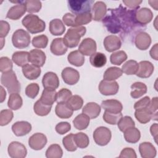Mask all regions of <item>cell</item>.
I'll return each instance as SVG.
<instances>
[{"label": "cell", "mask_w": 158, "mask_h": 158, "mask_svg": "<svg viewBox=\"0 0 158 158\" xmlns=\"http://www.w3.org/2000/svg\"><path fill=\"white\" fill-rule=\"evenodd\" d=\"M22 23L30 33L35 34L44 31L45 22L38 15L29 14L22 19Z\"/></svg>", "instance_id": "1"}, {"label": "cell", "mask_w": 158, "mask_h": 158, "mask_svg": "<svg viewBox=\"0 0 158 158\" xmlns=\"http://www.w3.org/2000/svg\"><path fill=\"white\" fill-rule=\"evenodd\" d=\"M86 28L84 26L69 28L63 38L64 42L67 48H75L79 44L80 38L85 35Z\"/></svg>", "instance_id": "2"}, {"label": "cell", "mask_w": 158, "mask_h": 158, "mask_svg": "<svg viewBox=\"0 0 158 158\" xmlns=\"http://www.w3.org/2000/svg\"><path fill=\"white\" fill-rule=\"evenodd\" d=\"M1 83L2 86L7 88L9 93H19L20 91V82L17 80L15 73L12 70L2 73Z\"/></svg>", "instance_id": "3"}, {"label": "cell", "mask_w": 158, "mask_h": 158, "mask_svg": "<svg viewBox=\"0 0 158 158\" xmlns=\"http://www.w3.org/2000/svg\"><path fill=\"white\" fill-rule=\"evenodd\" d=\"M94 2L93 0H70L68 1V7L73 14L78 15L91 12Z\"/></svg>", "instance_id": "4"}, {"label": "cell", "mask_w": 158, "mask_h": 158, "mask_svg": "<svg viewBox=\"0 0 158 158\" xmlns=\"http://www.w3.org/2000/svg\"><path fill=\"white\" fill-rule=\"evenodd\" d=\"M12 42L13 46L16 48H26L30 43V35L27 31L23 29H18L12 35Z\"/></svg>", "instance_id": "5"}, {"label": "cell", "mask_w": 158, "mask_h": 158, "mask_svg": "<svg viewBox=\"0 0 158 158\" xmlns=\"http://www.w3.org/2000/svg\"><path fill=\"white\" fill-rule=\"evenodd\" d=\"M93 137L98 145L104 146L107 145L111 139V131L107 127H99L94 131Z\"/></svg>", "instance_id": "6"}, {"label": "cell", "mask_w": 158, "mask_h": 158, "mask_svg": "<svg viewBox=\"0 0 158 158\" xmlns=\"http://www.w3.org/2000/svg\"><path fill=\"white\" fill-rule=\"evenodd\" d=\"M9 156L12 158H24L27 154L25 146L20 142L12 141L7 148Z\"/></svg>", "instance_id": "7"}, {"label": "cell", "mask_w": 158, "mask_h": 158, "mask_svg": "<svg viewBox=\"0 0 158 158\" xmlns=\"http://www.w3.org/2000/svg\"><path fill=\"white\" fill-rule=\"evenodd\" d=\"M99 91L104 96L116 94L119 89V85L117 81L102 80L99 85Z\"/></svg>", "instance_id": "8"}, {"label": "cell", "mask_w": 158, "mask_h": 158, "mask_svg": "<svg viewBox=\"0 0 158 158\" xmlns=\"http://www.w3.org/2000/svg\"><path fill=\"white\" fill-rule=\"evenodd\" d=\"M64 81L69 85H73L78 83L80 79V73L75 69L72 67L64 68L61 73Z\"/></svg>", "instance_id": "9"}, {"label": "cell", "mask_w": 158, "mask_h": 158, "mask_svg": "<svg viewBox=\"0 0 158 158\" xmlns=\"http://www.w3.org/2000/svg\"><path fill=\"white\" fill-rule=\"evenodd\" d=\"M47 138L41 133H36L31 135L28 139V145L33 150L42 149L47 143Z\"/></svg>", "instance_id": "10"}, {"label": "cell", "mask_w": 158, "mask_h": 158, "mask_svg": "<svg viewBox=\"0 0 158 158\" xmlns=\"http://www.w3.org/2000/svg\"><path fill=\"white\" fill-rule=\"evenodd\" d=\"M97 45L96 41L91 38H86L82 40L79 45L78 51L84 56H91L96 52Z\"/></svg>", "instance_id": "11"}, {"label": "cell", "mask_w": 158, "mask_h": 158, "mask_svg": "<svg viewBox=\"0 0 158 158\" xmlns=\"http://www.w3.org/2000/svg\"><path fill=\"white\" fill-rule=\"evenodd\" d=\"M42 84L44 89H56L59 86V79L54 72L46 73L42 79Z\"/></svg>", "instance_id": "12"}, {"label": "cell", "mask_w": 158, "mask_h": 158, "mask_svg": "<svg viewBox=\"0 0 158 158\" xmlns=\"http://www.w3.org/2000/svg\"><path fill=\"white\" fill-rule=\"evenodd\" d=\"M151 44L150 35L144 31L139 32L135 38V44L139 50H146Z\"/></svg>", "instance_id": "13"}, {"label": "cell", "mask_w": 158, "mask_h": 158, "mask_svg": "<svg viewBox=\"0 0 158 158\" xmlns=\"http://www.w3.org/2000/svg\"><path fill=\"white\" fill-rule=\"evenodd\" d=\"M92 19L95 21H101L107 14L106 4L102 1H97L93 5L91 9Z\"/></svg>", "instance_id": "14"}, {"label": "cell", "mask_w": 158, "mask_h": 158, "mask_svg": "<svg viewBox=\"0 0 158 158\" xmlns=\"http://www.w3.org/2000/svg\"><path fill=\"white\" fill-rule=\"evenodd\" d=\"M154 70V67L151 62L147 60L141 61L138 64V69L135 75L142 78H149L153 73Z\"/></svg>", "instance_id": "15"}, {"label": "cell", "mask_w": 158, "mask_h": 158, "mask_svg": "<svg viewBox=\"0 0 158 158\" xmlns=\"http://www.w3.org/2000/svg\"><path fill=\"white\" fill-rule=\"evenodd\" d=\"M27 8L25 4V1H23L22 3L17 4L12 7H11L6 15V17L14 20H17L21 18L26 12Z\"/></svg>", "instance_id": "16"}, {"label": "cell", "mask_w": 158, "mask_h": 158, "mask_svg": "<svg viewBox=\"0 0 158 158\" xmlns=\"http://www.w3.org/2000/svg\"><path fill=\"white\" fill-rule=\"evenodd\" d=\"M135 18L139 24L146 25L152 20L153 14L151 9L147 7H143L136 10Z\"/></svg>", "instance_id": "17"}, {"label": "cell", "mask_w": 158, "mask_h": 158, "mask_svg": "<svg viewBox=\"0 0 158 158\" xmlns=\"http://www.w3.org/2000/svg\"><path fill=\"white\" fill-rule=\"evenodd\" d=\"M103 43L106 50L109 52L119 49L122 46V42L118 36L113 35L106 36Z\"/></svg>", "instance_id": "18"}, {"label": "cell", "mask_w": 158, "mask_h": 158, "mask_svg": "<svg viewBox=\"0 0 158 158\" xmlns=\"http://www.w3.org/2000/svg\"><path fill=\"white\" fill-rule=\"evenodd\" d=\"M12 130L15 136H23L31 131V125L27 121H19L12 125Z\"/></svg>", "instance_id": "19"}, {"label": "cell", "mask_w": 158, "mask_h": 158, "mask_svg": "<svg viewBox=\"0 0 158 158\" xmlns=\"http://www.w3.org/2000/svg\"><path fill=\"white\" fill-rule=\"evenodd\" d=\"M46 58L45 53L40 49H34L29 52V62L40 67L44 65L46 62Z\"/></svg>", "instance_id": "20"}, {"label": "cell", "mask_w": 158, "mask_h": 158, "mask_svg": "<svg viewBox=\"0 0 158 158\" xmlns=\"http://www.w3.org/2000/svg\"><path fill=\"white\" fill-rule=\"evenodd\" d=\"M22 72L25 78L33 80L37 79L40 76L41 70L38 66L32 64H27L22 67Z\"/></svg>", "instance_id": "21"}, {"label": "cell", "mask_w": 158, "mask_h": 158, "mask_svg": "<svg viewBox=\"0 0 158 158\" xmlns=\"http://www.w3.org/2000/svg\"><path fill=\"white\" fill-rule=\"evenodd\" d=\"M50 50L51 52L56 56H62L67 51V47L65 44L63 38H57L52 41Z\"/></svg>", "instance_id": "22"}, {"label": "cell", "mask_w": 158, "mask_h": 158, "mask_svg": "<svg viewBox=\"0 0 158 158\" xmlns=\"http://www.w3.org/2000/svg\"><path fill=\"white\" fill-rule=\"evenodd\" d=\"M101 107L106 111L112 113H120L123 109L122 103L116 99H107L102 101Z\"/></svg>", "instance_id": "23"}, {"label": "cell", "mask_w": 158, "mask_h": 158, "mask_svg": "<svg viewBox=\"0 0 158 158\" xmlns=\"http://www.w3.org/2000/svg\"><path fill=\"white\" fill-rule=\"evenodd\" d=\"M139 151L143 158H154L157 154L156 149L150 142L141 143L139 146Z\"/></svg>", "instance_id": "24"}, {"label": "cell", "mask_w": 158, "mask_h": 158, "mask_svg": "<svg viewBox=\"0 0 158 158\" xmlns=\"http://www.w3.org/2000/svg\"><path fill=\"white\" fill-rule=\"evenodd\" d=\"M101 107L96 102H88L82 109V113L88 115L91 119L98 117L101 112Z\"/></svg>", "instance_id": "25"}, {"label": "cell", "mask_w": 158, "mask_h": 158, "mask_svg": "<svg viewBox=\"0 0 158 158\" xmlns=\"http://www.w3.org/2000/svg\"><path fill=\"white\" fill-rule=\"evenodd\" d=\"M56 115L60 118H69L73 115V110L68 106L67 103L60 102L57 103L55 108Z\"/></svg>", "instance_id": "26"}, {"label": "cell", "mask_w": 158, "mask_h": 158, "mask_svg": "<svg viewBox=\"0 0 158 158\" xmlns=\"http://www.w3.org/2000/svg\"><path fill=\"white\" fill-rule=\"evenodd\" d=\"M49 30L52 35L60 36L65 32V27L61 20L54 19L49 22Z\"/></svg>", "instance_id": "27"}, {"label": "cell", "mask_w": 158, "mask_h": 158, "mask_svg": "<svg viewBox=\"0 0 158 158\" xmlns=\"http://www.w3.org/2000/svg\"><path fill=\"white\" fill-rule=\"evenodd\" d=\"M57 92L56 89H44L41 94L40 100L41 102L46 105L52 106L55 101H56Z\"/></svg>", "instance_id": "28"}, {"label": "cell", "mask_w": 158, "mask_h": 158, "mask_svg": "<svg viewBox=\"0 0 158 158\" xmlns=\"http://www.w3.org/2000/svg\"><path fill=\"white\" fill-rule=\"evenodd\" d=\"M131 91L130 93L131 97L133 99H137L147 93V86L146 85L142 82L137 81L133 83L131 85Z\"/></svg>", "instance_id": "29"}, {"label": "cell", "mask_w": 158, "mask_h": 158, "mask_svg": "<svg viewBox=\"0 0 158 158\" xmlns=\"http://www.w3.org/2000/svg\"><path fill=\"white\" fill-rule=\"evenodd\" d=\"M124 138L127 142L129 143H136L141 138L139 130L136 127H131L123 131Z\"/></svg>", "instance_id": "30"}, {"label": "cell", "mask_w": 158, "mask_h": 158, "mask_svg": "<svg viewBox=\"0 0 158 158\" xmlns=\"http://www.w3.org/2000/svg\"><path fill=\"white\" fill-rule=\"evenodd\" d=\"M12 61L19 67H23L29 62V52L27 51H16L12 56Z\"/></svg>", "instance_id": "31"}, {"label": "cell", "mask_w": 158, "mask_h": 158, "mask_svg": "<svg viewBox=\"0 0 158 158\" xmlns=\"http://www.w3.org/2000/svg\"><path fill=\"white\" fill-rule=\"evenodd\" d=\"M68 62L76 67H81L84 64L85 57L79 51H73L70 52L67 56Z\"/></svg>", "instance_id": "32"}, {"label": "cell", "mask_w": 158, "mask_h": 158, "mask_svg": "<svg viewBox=\"0 0 158 158\" xmlns=\"http://www.w3.org/2000/svg\"><path fill=\"white\" fill-rule=\"evenodd\" d=\"M90 118L86 114L82 113L78 115L73 120L74 127L79 130H83L87 128L89 126Z\"/></svg>", "instance_id": "33"}, {"label": "cell", "mask_w": 158, "mask_h": 158, "mask_svg": "<svg viewBox=\"0 0 158 158\" xmlns=\"http://www.w3.org/2000/svg\"><path fill=\"white\" fill-rule=\"evenodd\" d=\"M135 117L136 120L142 124H146L152 119V114L148 107L135 110Z\"/></svg>", "instance_id": "34"}, {"label": "cell", "mask_w": 158, "mask_h": 158, "mask_svg": "<svg viewBox=\"0 0 158 158\" xmlns=\"http://www.w3.org/2000/svg\"><path fill=\"white\" fill-rule=\"evenodd\" d=\"M89 62L92 66L100 68L104 66L107 62V57L102 52H95L90 56Z\"/></svg>", "instance_id": "35"}, {"label": "cell", "mask_w": 158, "mask_h": 158, "mask_svg": "<svg viewBox=\"0 0 158 158\" xmlns=\"http://www.w3.org/2000/svg\"><path fill=\"white\" fill-rule=\"evenodd\" d=\"M123 72L121 69L117 67H111L104 72L103 75L104 80L108 81H114L122 75Z\"/></svg>", "instance_id": "36"}, {"label": "cell", "mask_w": 158, "mask_h": 158, "mask_svg": "<svg viewBox=\"0 0 158 158\" xmlns=\"http://www.w3.org/2000/svg\"><path fill=\"white\" fill-rule=\"evenodd\" d=\"M23 104V100L21 96L17 93H11L7 102L8 107L14 110L19 109Z\"/></svg>", "instance_id": "37"}, {"label": "cell", "mask_w": 158, "mask_h": 158, "mask_svg": "<svg viewBox=\"0 0 158 158\" xmlns=\"http://www.w3.org/2000/svg\"><path fill=\"white\" fill-rule=\"evenodd\" d=\"M52 106L46 105L38 100L33 106V110L35 113L39 116H46L49 114L51 110Z\"/></svg>", "instance_id": "38"}, {"label": "cell", "mask_w": 158, "mask_h": 158, "mask_svg": "<svg viewBox=\"0 0 158 158\" xmlns=\"http://www.w3.org/2000/svg\"><path fill=\"white\" fill-rule=\"evenodd\" d=\"M62 155L63 151L57 144L50 145L46 151V157L47 158H61Z\"/></svg>", "instance_id": "39"}, {"label": "cell", "mask_w": 158, "mask_h": 158, "mask_svg": "<svg viewBox=\"0 0 158 158\" xmlns=\"http://www.w3.org/2000/svg\"><path fill=\"white\" fill-rule=\"evenodd\" d=\"M121 69L127 75H135L138 69V63L136 60H129L123 64Z\"/></svg>", "instance_id": "40"}, {"label": "cell", "mask_w": 158, "mask_h": 158, "mask_svg": "<svg viewBox=\"0 0 158 158\" xmlns=\"http://www.w3.org/2000/svg\"><path fill=\"white\" fill-rule=\"evenodd\" d=\"M73 139L77 146L79 148H86L89 145V138L85 133L83 132H79L74 135Z\"/></svg>", "instance_id": "41"}, {"label": "cell", "mask_w": 158, "mask_h": 158, "mask_svg": "<svg viewBox=\"0 0 158 158\" xmlns=\"http://www.w3.org/2000/svg\"><path fill=\"white\" fill-rule=\"evenodd\" d=\"M127 59V54L123 51L114 52L110 56V62L116 65H120Z\"/></svg>", "instance_id": "42"}, {"label": "cell", "mask_w": 158, "mask_h": 158, "mask_svg": "<svg viewBox=\"0 0 158 158\" xmlns=\"http://www.w3.org/2000/svg\"><path fill=\"white\" fill-rule=\"evenodd\" d=\"M122 117L123 115L121 112L115 114L105 110L102 118L105 122L110 125H116Z\"/></svg>", "instance_id": "43"}, {"label": "cell", "mask_w": 158, "mask_h": 158, "mask_svg": "<svg viewBox=\"0 0 158 158\" xmlns=\"http://www.w3.org/2000/svg\"><path fill=\"white\" fill-rule=\"evenodd\" d=\"M117 126L120 131L123 132L128 128L134 127L135 126V123L131 117L127 115L122 117L120 119V120L117 123Z\"/></svg>", "instance_id": "44"}, {"label": "cell", "mask_w": 158, "mask_h": 158, "mask_svg": "<svg viewBox=\"0 0 158 158\" xmlns=\"http://www.w3.org/2000/svg\"><path fill=\"white\" fill-rule=\"evenodd\" d=\"M66 103L73 110H78L82 107L83 99L78 95H73L70 97Z\"/></svg>", "instance_id": "45"}, {"label": "cell", "mask_w": 158, "mask_h": 158, "mask_svg": "<svg viewBox=\"0 0 158 158\" xmlns=\"http://www.w3.org/2000/svg\"><path fill=\"white\" fill-rule=\"evenodd\" d=\"M74 135L72 133L69 134L62 139V144L65 149L70 152H73L77 150V146L74 141Z\"/></svg>", "instance_id": "46"}, {"label": "cell", "mask_w": 158, "mask_h": 158, "mask_svg": "<svg viewBox=\"0 0 158 158\" xmlns=\"http://www.w3.org/2000/svg\"><path fill=\"white\" fill-rule=\"evenodd\" d=\"M75 15V24L77 27L88 24L91 22L93 19L91 12H86Z\"/></svg>", "instance_id": "47"}, {"label": "cell", "mask_w": 158, "mask_h": 158, "mask_svg": "<svg viewBox=\"0 0 158 158\" xmlns=\"http://www.w3.org/2000/svg\"><path fill=\"white\" fill-rule=\"evenodd\" d=\"M25 4L27 8V12L28 13L38 12L41 9V2L36 0H28L25 1Z\"/></svg>", "instance_id": "48"}, {"label": "cell", "mask_w": 158, "mask_h": 158, "mask_svg": "<svg viewBox=\"0 0 158 158\" xmlns=\"http://www.w3.org/2000/svg\"><path fill=\"white\" fill-rule=\"evenodd\" d=\"M31 43L36 48H45L48 43V38L44 35L36 36L33 38Z\"/></svg>", "instance_id": "49"}, {"label": "cell", "mask_w": 158, "mask_h": 158, "mask_svg": "<svg viewBox=\"0 0 158 158\" xmlns=\"http://www.w3.org/2000/svg\"><path fill=\"white\" fill-rule=\"evenodd\" d=\"M14 114L10 109H4L0 112V125L5 126L8 125L12 120Z\"/></svg>", "instance_id": "50"}, {"label": "cell", "mask_w": 158, "mask_h": 158, "mask_svg": "<svg viewBox=\"0 0 158 158\" xmlns=\"http://www.w3.org/2000/svg\"><path fill=\"white\" fill-rule=\"evenodd\" d=\"M72 96V93L70 90L67 88H62L57 93L56 101L57 102V103H66Z\"/></svg>", "instance_id": "51"}, {"label": "cell", "mask_w": 158, "mask_h": 158, "mask_svg": "<svg viewBox=\"0 0 158 158\" xmlns=\"http://www.w3.org/2000/svg\"><path fill=\"white\" fill-rule=\"evenodd\" d=\"M39 91H40V86L38 84L36 83H32L29 84L26 87L25 94L28 98L31 99H34L38 94Z\"/></svg>", "instance_id": "52"}, {"label": "cell", "mask_w": 158, "mask_h": 158, "mask_svg": "<svg viewBox=\"0 0 158 158\" xmlns=\"http://www.w3.org/2000/svg\"><path fill=\"white\" fill-rule=\"evenodd\" d=\"M12 62L7 57H1L0 58V71L4 73L12 69Z\"/></svg>", "instance_id": "53"}, {"label": "cell", "mask_w": 158, "mask_h": 158, "mask_svg": "<svg viewBox=\"0 0 158 158\" xmlns=\"http://www.w3.org/2000/svg\"><path fill=\"white\" fill-rule=\"evenodd\" d=\"M148 109L152 114V118L154 120H157V109H158V98L157 97L153 98L148 107Z\"/></svg>", "instance_id": "54"}, {"label": "cell", "mask_w": 158, "mask_h": 158, "mask_svg": "<svg viewBox=\"0 0 158 158\" xmlns=\"http://www.w3.org/2000/svg\"><path fill=\"white\" fill-rule=\"evenodd\" d=\"M71 129V125L67 122H62L57 123L55 127L56 132L60 135H64Z\"/></svg>", "instance_id": "55"}, {"label": "cell", "mask_w": 158, "mask_h": 158, "mask_svg": "<svg viewBox=\"0 0 158 158\" xmlns=\"http://www.w3.org/2000/svg\"><path fill=\"white\" fill-rule=\"evenodd\" d=\"M75 15L71 13H66L62 17L63 23L69 27H77L75 24Z\"/></svg>", "instance_id": "56"}, {"label": "cell", "mask_w": 158, "mask_h": 158, "mask_svg": "<svg viewBox=\"0 0 158 158\" xmlns=\"http://www.w3.org/2000/svg\"><path fill=\"white\" fill-rule=\"evenodd\" d=\"M151 99L149 96H144L142 99H139L137 102H135L134 105V109L135 110L138 109H144L148 107L149 103H150Z\"/></svg>", "instance_id": "57"}, {"label": "cell", "mask_w": 158, "mask_h": 158, "mask_svg": "<svg viewBox=\"0 0 158 158\" xmlns=\"http://www.w3.org/2000/svg\"><path fill=\"white\" fill-rule=\"evenodd\" d=\"M120 158L125 157V158H136L137 156L135 151L131 148H125L123 149L120 152Z\"/></svg>", "instance_id": "58"}, {"label": "cell", "mask_w": 158, "mask_h": 158, "mask_svg": "<svg viewBox=\"0 0 158 158\" xmlns=\"http://www.w3.org/2000/svg\"><path fill=\"white\" fill-rule=\"evenodd\" d=\"M10 30V25L9 23L4 20H1L0 25V36L1 38L6 37Z\"/></svg>", "instance_id": "59"}, {"label": "cell", "mask_w": 158, "mask_h": 158, "mask_svg": "<svg viewBox=\"0 0 158 158\" xmlns=\"http://www.w3.org/2000/svg\"><path fill=\"white\" fill-rule=\"evenodd\" d=\"M122 2L129 9L135 10V9H138L139 8V4L142 2V1L127 0V1H123Z\"/></svg>", "instance_id": "60"}, {"label": "cell", "mask_w": 158, "mask_h": 158, "mask_svg": "<svg viewBox=\"0 0 158 158\" xmlns=\"http://www.w3.org/2000/svg\"><path fill=\"white\" fill-rule=\"evenodd\" d=\"M150 56L151 57L156 60H158V44L156 43L151 49L150 52H149Z\"/></svg>", "instance_id": "61"}, {"label": "cell", "mask_w": 158, "mask_h": 158, "mask_svg": "<svg viewBox=\"0 0 158 158\" xmlns=\"http://www.w3.org/2000/svg\"><path fill=\"white\" fill-rule=\"evenodd\" d=\"M157 129H158V125H157V123H156L152 124L150 127V132L151 133V135L154 137L155 142L156 143H157V132H158Z\"/></svg>", "instance_id": "62"}, {"label": "cell", "mask_w": 158, "mask_h": 158, "mask_svg": "<svg viewBox=\"0 0 158 158\" xmlns=\"http://www.w3.org/2000/svg\"><path fill=\"white\" fill-rule=\"evenodd\" d=\"M0 90H1V99H0V102H2L6 97V91L4 89L3 87L2 86H0Z\"/></svg>", "instance_id": "63"}, {"label": "cell", "mask_w": 158, "mask_h": 158, "mask_svg": "<svg viewBox=\"0 0 158 158\" xmlns=\"http://www.w3.org/2000/svg\"><path fill=\"white\" fill-rule=\"evenodd\" d=\"M148 3L152 8H154L156 10H157L158 1H148Z\"/></svg>", "instance_id": "64"}]
</instances>
